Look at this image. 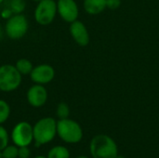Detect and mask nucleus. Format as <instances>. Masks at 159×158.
<instances>
[{"mask_svg": "<svg viewBox=\"0 0 159 158\" xmlns=\"http://www.w3.org/2000/svg\"><path fill=\"white\" fill-rule=\"evenodd\" d=\"M34 142L35 147L51 142L57 135V120L50 116L40 118L34 126Z\"/></svg>", "mask_w": 159, "mask_h": 158, "instance_id": "1", "label": "nucleus"}, {"mask_svg": "<svg viewBox=\"0 0 159 158\" xmlns=\"http://www.w3.org/2000/svg\"><path fill=\"white\" fill-rule=\"evenodd\" d=\"M89 152L93 158H116L118 155V148L110 136L100 134L90 141Z\"/></svg>", "mask_w": 159, "mask_h": 158, "instance_id": "2", "label": "nucleus"}, {"mask_svg": "<svg viewBox=\"0 0 159 158\" xmlns=\"http://www.w3.org/2000/svg\"><path fill=\"white\" fill-rule=\"evenodd\" d=\"M57 135L62 142L69 144H75L83 139V129L73 119H59L57 121Z\"/></svg>", "mask_w": 159, "mask_h": 158, "instance_id": "3", "label": "nucleus"}, {"mask_svg": "<svg viewBox=\"0 0 159 158\" xmlns=\"http://www.w3.org/2000/svg\"><path fill=\"white\" fill-rule=\"evenodd\" d=\"M22 82V75L13 64L0 66V91L9 93L17 90Z\"/></svg>", "mask_w": 159, "mask_h": 158, "instance_id": "4", "label": "nucleus"}, {"mask_svg": "<svg viewBox=\"0 0 159 158\" xmlns=\"http://www.w3.org/2000/svg\"><path fill=\"white\" fill-rule=\"evenodd\" d=\"M5 34L10 40H20L29 30V21L25 15L13 14L5 24Z\"/></svg>", "mask_w": 159, "mask_h": 158, "instance_id": "5", "label": "nucleus"}, {"mask_svg": "<svg viewBox=\"0 0 159 158\" xmlns=\"http://www.w3.org/2000/svg\"><path fill=\"white\" fill-rule=\"evenodd\" d=\"M57 14L56 0H42L36 4L34 11V18L37 24L48 26L53 22Z\"/></svg>", "mask_w": 159, "mask_h": 158, "instance_id": "6", "label": "nucleus"}, {"mask_svg": "<svg viewBox=\"0 0 159 158\" xmlns=\"http://www.w3.org/2000/svg\"><path fill=\"white\" fill-rule=\"evenodd\" d=\"M10 139L13 144L18 147L29 146L34 142L33 126L27 121L17 123L11 130Z\"/></svg>", "mask_w": 159, "mask_h": 158, "instance_id": "7", "label": "nucleus"}, {"mask_svg": "<svg viewBox=\"0 0 159 158\" xmlns=\"http://www.w3.org/2000/svg\"><path fill=\"white\" fill-rule=\"evenodd\" d=\"M55 74L56 73L53 66L48 63H41L34 66L30 74V78L34 84L46 86L54 79Z\"/></svg>", "mask_w": 159, "mask_h": 158, "instance_id": "8", "label": "nucleus"}, {"mask_svg": "<svg viewBox=\"0 0 159 158\" xmlns=\"http://www.w3.org/2000/svg\"><path fill=\"white\" fill-rule=\"evenodd\" d=\"M48 98V93L45 86L34 84L31 86L26 92V100L30 106L34 108L43 107Z\"/></svg>", "mask_w": 159, "mask_h": 158, "instance_id": "9", "label": "nucleus"}, {"mask_svg": "<svg viewBox=\"0 0 159 158\" xmlns=\"http://www.w3.org/2000/svg\"><path fill=\"white\" fill-rule=\"evenodd\" d=\"M57 12L65 22L72 23L77 20L79 8L75 0H57Z\"/></svg>", "mask_w": 159, "mask_h": 158, "instance_id": "10", "label": "nucleus"}, {"mask_svg": "<svg viewBox=\"0 0 159 158\" xmlns=\"http://www.w3.org/2000/svg\"><path fill=\"white\" fill-rule=\"evenodd\" d=\"M69 32L74 41L79 47H87L89 44V33L86 25L81 20H76L74 22L70 23Z\"/></svg>", "mask_w": 159, "mask_h": 158, "instance_id": "11", "label": "nucleus"}, {"mask_svg": "<svg viewBox=\"0 0 159 158\" xmlns=\"http://www.w3.org/2000/svg\"><path fill=\"white\" fill-rule=\"evenodd\" d=\"M83 7L89 15H98L105 10L106 0H84Z\"/></svg>", "mask_w": 159, "mask_h": 158, "instance_id": "12", "label": "nucleus"}, {"mask_svg": "<svg viewBox=\"0 0 159 158\" xmlns=\"http://www.w3.org/2000/svg\"><path fill=\"white\" fill-rule=\"evenodd\" d=\"M14 65L21 75H30L34 68V64L32 63V61L26 58H20L17 60Z\"/></svg>", "mask_w": 159, "mask_h": 158, "instance_id": "13", "label": "nucleus"}, {"mask_svg": "<svg viewBox=\"0 0 159 158\" xmlns=\"http://www.w3.org/2000/svg\"><path fill=\"white\" fill-rule=\"evenodd\" d=\"M48 158H70L69 150L61 145H56L49 149L47 155Z\"/></svg>", "mask_w": 159, "mask_h": 158, "instance_id": "14", "label": "nucleus"}, {"mask_svg": "<svg viewBox=\"0 0 159 158\" xmlns=\"http://www.w3.org/2000/svg\"><path fill=\"white\" fill-rule=\"evenodd\" d=\"M11 109L8 102H7L5 100L0 99V125H3L7 121V119L10 116Z\"/></svg>", "mask_w": 159, "mask_h": 158, "instance_id": "15", "label": "nucleus"}, {"mask_svg": "<svg viewBox=\"0 0 159 158\" xmlns=\"http://www.w3.org/2000/svg\"><path fill=\"white\" fill-rule=\"evenodd\" d=\"M8 7L12 10L13 14H21L26 8L25 0H10Z\"/></svg>", "mask_w": 159, "mask_h": 158, "instance_id": "16", "label": "nucleus"}, {"mask_svg": "<svg viewBox=\"0 0 159 158\" xmlns=\"http://www.w3.org/2000/svg\"><path fill=\"white\" fill-rule=\"evenodd\" d=\"M56 115L59 119L69 118L70 115V108L66 102H60L56 108Z\"/></svg>", "mask_w": 159, "mask_h": 158, "instance_id": "17", "label": "nucleus"}, {"mask_svg": "<svg viewBox=\"0 0 159 158\" xmlns=\"http://www.w3.org/2000/svg\"><path fill=\"white\" fill-rule=\"evenodd\" d=\"M1 154L4 158H17L19 156V147L15 144H8L1 151Z\"/></svg>", "mask_w": 159, "mask_h": 158, "instance_id": "18", "label": "nucleus"}, {"mask_svg": "<svg viewBox=\"0 0 159 158\" xmlns=\"http://www.w3.org/2000/svg\"><path fill=\"white\" fill-rule=\"evenodd\" d=\"M10 136L5 127L3 125H0V152L8 145Z\"/></svg>", "mask_w": 159, "mask_h": 158, "instance_id": "19", "label": "nucleus"}, {"mask_svg": "<svg viewBox=\"0 0 159 158\" xmlns=\"http://www.w3.org/2000/svg\"><path fill=\"white\" fill-rule=\"evenodd\" d=\"M121 0H106V7L110 10H116L120 7Z\"/></svg>", "mask_w": 159, "mask_h": 158, "instance_id": "20", "label": "nucleus"}, {"mask_svg": "<svg viewBox=\"0 0 159 158\" xmlns=\"http://www.w3.org/2000/svg\"><path fill=\"white\" fill-rule=\"evenodd\" d=\"M31 156V150L29 146L19 147V158H29Z\"/></svg>", "mask_w": 159, "mask_h": 158, "instance_id": "21", "label": "nucleus"}, {"mask_svg": "<svg viewBox=\"0 0 159 158\" xmlns=\"http://www.w3.org/2000/svg\"><path fill=\"white\" fill-rule=\"evenodd\" d=\"M13 15V12L12 10L9 8V7H6V8H3L1 11H0V17L4 20H8L11 16Z\"/></svg>", "mask_w": 159, "mask_h": 158, "instance_id": "22", "label": "nucleus"}, {"mask_svg": "<svg viewBox=\"0 0 159 158\" xmlns=\"http://www.w3.org/2000/svg\"><path fill=\"white\" fill-rule=\"evenodd\" d=\"M4 35H5V29L0 25V41L4 38Z\"/></svg>", "mask_w": 159, "mask_h": 158, "instance_id": "23", "label": "nucleus"}, {"mask_svg": "<svg viewBox=\"0 0 159 158\" xmlns=\"http://www.w3.org/2000/svg\"><path fill=\"white\" fill-rule=\"evenodd\" d=\"M34 158H48L47 156H34Z\"/></svg>", "mask_w": 159, "mask_h": 158, "instance_id": "24", "label": "nucleus"}, {"mask_svg": "<svg viewBox=\"0 0 159 158\" xmlns=\"http://www.w3.org/2000/svg\"><path fill=\"white\" fill-rule=\"evenodd\" d=\"M76 158H89L88 156H77Z\"/></svg>", "mask_w": 159, "mask_h": 158, "instance_id": "25", "label": "nucleus"}, {"mask_svg": "<svg viewBox=\"0 0 159 158\" xmlns=\"http://www.w3.org/2000/svg\"><path fill=\"white\" fill-rule=\"evenodd\" d=\"M32 1H34V2H35V3L37 4V3H39L40 1H42V0H32Z\"/></svg>", "mask_w": 159, "mask_h": 158, "instance_id": "26", "label": "nucleus"}, {"mask_svg": "<svg viewBox=\"0 0 159 158\" xmlns=\"http://www.w3.org/2000/svg\"><path fill=\"white\" fill-rule=\"evenodd\" d=\"M116 158H125V157H124V156H118V155H117V156H116Z\"/></svg>", "mask_w": 159, "mask_h": 158, "instance_id": "27", "label": "nucleus"}, {"mask_svg": "<svg viewBox=\"0 0 159 158\" xmlns=\"http://www.w3.org/2000/svg\"><path fill=\"white\" fill-rule=\"evenodd\" d=\"M4 1H5V0H0V4H2V3H3Z\"/></svg>", "mask_w": 159, "mask_h": 158, "instance_id": "28", "label": "nucleus"}, {"mask_svg": "<svg viewBox=\"0 0 159 158\" xmlns=\"http://www.w3.org/2000/svg\"><path fill=\"white\" fill-rule=\"evenodd\" d=\"M0 158H4L2 156V154H1V152H0Z\"/></svg>", "mask_w": 159, "mask_h": 158, "instance_id": "29", "label": "nucleus"}, {"mask_svg": "<svg viewBox=\"0 0 159 158\" xmlns=\"http://www.w3.org/2000/svg\"><path fill=\"white\" fill-rule=\"evenodd\" d=\"M17 158H19V157H17Z\"/></svg>", "mask_w": 159, "mask_h": 158, "instance_id": "30", "label": "nucleus"}]
</instances>
